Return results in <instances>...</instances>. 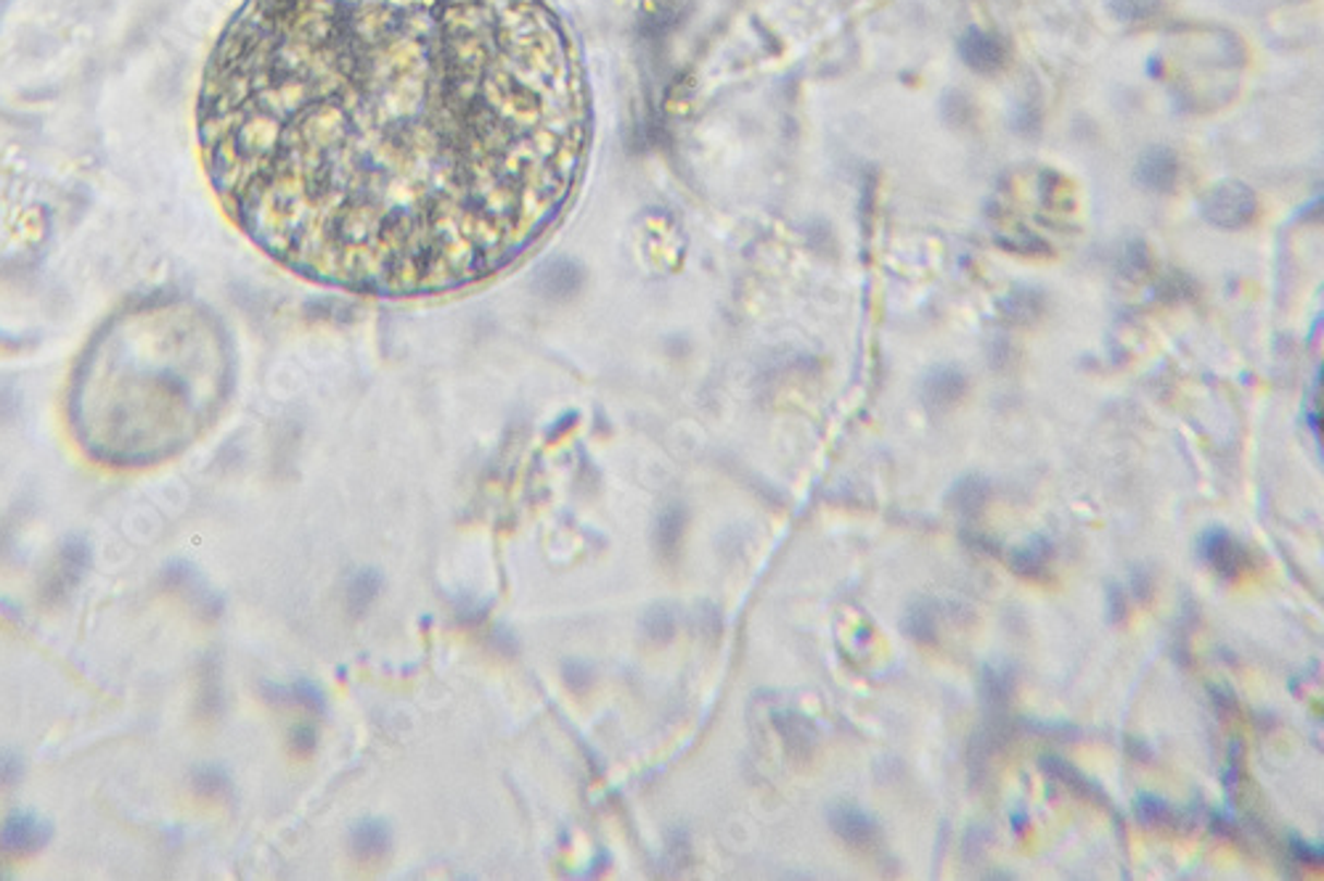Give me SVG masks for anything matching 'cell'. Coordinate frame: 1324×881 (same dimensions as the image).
<instances>
[{
  "label": "cell",
  "instance_id": "2",
  "mask_svg": "<svg viewBox=\"0 0 1324 881\" xmlns=\"http://www.w3.org/2000/svg\"><path fill=\"white\" fill-rule=\"evenodd\" d=\"M228 342L207 310L146 300L93 337L74 374L70 421L109 467H152L189 448L223 406Z\"/></svg>",
  "mask_w": 1324,
  "mask_h": 881
},
{
  "label": "cell",
  "instance_id": "17",
  "mask_svg": "<svg viewBox=\"0 0 1324 881\" xmlns=\"http://www.w3.org/2000/svg\"><path fill=\"white\" fill-rule=\"evenodd\" d=\"M390 849V831L384 823L366 821L353 831V853L358 860H379Z\"/></svg>",
  "mask_w": 1324,
  "mask_h": 881
},
{
  "label": "cell",
  "instance_id": "22",
  "mask_svg": "<svg viewBox=\"0 0 1324 881\" xmlns=\"http://www.w3.org/2000/svg\"><path fill=\"white\" fill-rule=\"evenodd\" d=\"M673 628H676V619H673V614H670V612H665L663 606H660V610H657V612H652V614H649V619H646V630H649V636H652V638H657V636H660V638H670V636H673Z\"/></svg>",
  "mask_w": 1324,
  "mask_h": 881
},
{
  "label": "cell",
  "instance_id": "6",
  "mask_svg": "<svg viewBox=\"0 0 1324 881\" xmlns=\"http://www.w3.org/2000/svg\"><path fill=\"white\" fill-rule=\"evenodd\" d=\"M826 821H830V829L840 836L845 845L856 849H872L880 842V823L867 810H861L859 805H830Z\"/></svg>",
  "mask_w": 1324,
  "mask_h": 881
},
{
  "label": "cell",
  "instance_id": "11",
  "mask_svg": "<svg viewBox=\"0 0 1324 881\" xmlns=\"http://www.w3.org/2000/svg\"><path fill=\"white\" fill-rule=\"evenodd\" d=\"M993 495V485L983 474H965L954 482L946 495V504L954 514L965 519H975L983 514Z\"/></svg>",
  "mask_w": 1324,
  "mask_h": 881
},
{
  "label": "cell",
  "instance_id": "3",
  "mask_svg": "<svg viewBox=\"0 0 1324 881\" xmlns=\"http://www.w3.org/2000/svg\"><path fill=\"white\" fill-rule=\"evenodd\" d=\"M1259 213V198L1255 191L1242 180H1221L1214 189L1200 198V215L1205 222L1221 231H1237V228L1251 226V220Z\"/></svg>",
  "mask_w": 1324,
  "mask_h": 881
},
{
  "label": "cell",
  "instance_id": "25",
  "mask_svg": "<svg viewBox=\"0 0 1324 881\" xmlns=\"http://www.w3.org/2000/svg\"><path fill=\"white\" fill-rule=\"evenodd\" d=\"M19 771H22V768H19L16 757H0V781H3V784H14Z\"/></svg>",
  "mask_w": 1324,
  "mask_h": 881
},
{
  "label": "cell",
  "instance_id": "5",
  "mask_svg": "<svg viewBox=\"0 0 1324 881\" xmlns=\"http://www.w3.org/2000/svg\"><path fill=\"white\" fill-rule=\"evenodd\" d=\"M969 393V378L959 365L941 363L932 365L928 374L922 376L919 384V397H922L925 408L932 413H946L954 406H959Z\"/></svg>",
  "mask_w": 1324,
  "mask_h": 881
},
{
  "label": "cell",
  "instance_id": "4",
  "mask_svg": "<svg viewBox=\"0 0 1324 881\" xmlns=\"http://www.w3.org/2000/svg\"><path fill=\"white\" fill-rule=\"evenodd\" d=\"M1200 556L1224 580H1237L1248 569V551L1232 532L1224 527H1208L1200 535Z\"/></svg>",
  "mask_w": 1324,
  "mask_h": 881
},
{
  "label": "cell",
  "instance_id": "13",
  "mask_svg": "<svg viewBox=\"0 0 1324 881\" xmlns=\"http://www.w3.org/2000/svg\"><path fill=\"white\" fill-rule=\"evenodd\" d=\"M1052 558H1054L1052 540H1049L1047 535H1034L1028 543L1021 545V548L1012 551L1010 567L1015 569L1021 577H1028V580H1043V577H1049Z\"/></svg>",
  "mask_w": 1324,
  "mask_h": 881
},
{
  "label": "cell",
  "instance_id": "7",
  "mask_svg": "<svg viewBox=\"0 0 1324 881\" xmlns=\"http://www.w3.org/2000/svg\"><path fill=\"white\" fill-rule=\"evenodd\" d=\"M980 702L986 707V720H1004L1006 707L1015 697V673L1004 662H986L978 678Z\"/></svg>",
  "mask_w": 1324,
  "mask_h": 881
},
{
  "label": "cell",
  "instance_id": "24",
  "mask_svg": "<svg viewBox=\"0 0 1324 881\" xmlns=\"http://www.w3.org/2000/svg\"><path fill=\"white\" fill-rule=\"evenodd\" d=\"M1129 582L1136 599H1149V593H1153V577H1149V572H1145V569H1134Z\"/></svg>",
  "mask_w": 1324,
  "mask_h": 881
},
{
  "label": "cell",
  "instance_id": "18",
  "mask_svg": "<svg viewBox=\"0 0 1324 881\" xmlns=\"http://www.w3.org/2000/svg\"><path fill=\"white\" fill-rule=\"evenodd\" d=\"M681 527H683V514L681 511L663 514V519H660V522H657L655 540H657V548H660V554L665 558L676 556V548H679L681 532H683Z\"/></svg>",
  "mask_w": 1324,
  "mask_h": 881
},
{
  "label": "cell",
  "instance_id": "12",
  "mask_svg": "<svg viewBox=\"0 0 1324 881\" xmlns=\"http://www.w3.org/2000/svg\"><path fill=\"white\" fill-rule=\"evenodd\" d=\"M1041 768H1043V773L1049 775V779L1060 781V784L1065 786V789H1071L1075 794V797L1086 799V802L1099 805V808H1110L1108 794L1099 789V786L1094 784V781L1086 779V775L1081 773L1078 768H1073L1071 762L1062 760V757H1054V755L1041 757Z\"/></svg>",
  "mask_w": 1324,
  "mask_h": 881
},
{
  "label": "cell",
  "instance_id": "16",
  "mask_svg": "<svg viewBox=\"0 0 1324 881\" xmlns=\"http://www.w3.org/2000/svg\"><path fill=\"white\" fill-rule=\"evenodd\" d=\"M1134 812L1142 826L1147 829H1177L1181 826V812L1173 810L1168 799L1158 794H1140L1134 802Z\"/></svg>",
  "mask_w": 1324,
  "mask_h": 881
},
{
  "label": "cell",
  "instance_id": "21",
  "mask_svg": "<svg viewBox=\"0 0 1324 881\" xmlns=\"http://www.w3.org/2000/svg\"><path fill=\"white\" fill-rule=\"evenodd\" d=\"M1105 604H1108V619L1112 625L1126 619V588L1121 582H1110L1108 593H1105Z\"/></svg>",
  "mask_w": 1324,
  "mask_h": 881
},
{
  "label": "cell",
  "instance_id": "1",
  "mask_svg": "<svg viewBox=\"0 0 1324 881\" xmlns=\"http://www.w3.org/2000/svg\"><path fill=\"white\" fill-rule=\"evenodd\" d=\"M196 138L273 263L411 300L544 244L586 176L594 109L549 0H244L204 67Z\"/></svg>",
  "mask_w": 1324,
  "mask_h": 881
},
{
  "label": "cell",
  "instance_id": "23",
  "mask_svg": "<svg viewBox=\"0 0 1324 881\" xmlns=\"http://www.w3.org/2000/svg\"><path fill=\"white\" fill-rule=\"evenodd\" d=\"M1290 853L1296 855V858L1301 860V864H1307V866H1320L1322 864V849L1316 847V845H1309V842L1298 840V836H1292V840H1290Z\"/></svg>",
  "mask_w": 1324,
  "mask_h": 881
},
{
  "label": "cell",
  "instance_id": "15",
  "mask_svg": "<svg viewBox=\"0 0 1324 881\" xmlns=\"http://www.w3.org/2000/svg\"><path fill=\"white\" fill-rule=\"evenodd\" d=\"M904 632L917 643H932L938 636V612L930 599H914L904 614Z\"/></svg>",
  "mask_w": 1324,
  "mask_h": 881
},
{
  "label": "cell",
  "instance_id": "14",
  "mask_svg": "<svg viewBox=\"0 0 1324 881\" xmlns=\"http://www.w3.org/2000/svg\"><path fill=\"white\" fill-rule=\"evenodd\" d=\"M774 723L776 728H779L782 738H785L789 757H795V760L800 762L811 760L813 749H816V731L808 723V717L798 715V712H776Z\"/></svg>",
  "mask_w": 1324,
  "mask_h": 881
},
{
  "label": "cell",
  "instance_id": "8",
  "mask_svg": "<svg viewBox=\"0 0 1324 881\" xmlns=\"http://www.w3.org/2000/svg\"><path fill=\"white\" fill-rule=\"evenodd\" d=\"M48 836H51V829L46 821H40L33 812H14L0 829V849L9 855H29L46 845Z\"/></svg>",
  "mask_w": 1324,
  "mask_h": 881
},
{
  "label": "cell",
  "instance_id": "9",
  "mask_svg": "<svg viewBox=\"0 0 1324 881\" xmlns=\"http://www.w3.org/2000/svg\"><path fill=\"white\" fill-rule=\"evenodd\" d=\"M1179 170V157L1171 148L1153 146L1140 157V165H1136V183H1140L1142 189L1153 191V194H1168V191L1177 189Z\"/></svg>",
  "mask_w": 1324,
  "mask_h": 881
},
{
  "label": "cell",
  "instance_id": "10",
  "mask_svg": "<svg viewBox=\"0 0 1324 881\" xmlns=\"http://www.w3.org/2000/svg\"><path fill=\"white\" fill-rule=\"evenodd\" d=\"M959 53L969 70L983 74L1002 70V64L1006 61V48L999 43V37L988 35L983 29H969L959 40Z\"/></svg>",
  "mask_w": 1324,
  "mask_h": 881
},
{
  "label": "cell",
  "instance_id": "20",
  "mask_svg": "<svg viewBox=\"0 0 1324 881\" xmlns=\"http://www.w3.org/2000/svg\"><path fill=\"white\" fill-rule=\"evenodd\" d=\"M1004 313L1010 315L1012 321H1025V318H1036L1038 313H1041V297L1036 294V291H1017V294L1006 297L1004 302Z\"/></svg>",
  "mask_w": 1324,
  "mask_h": 881
},
{
  "label": "cell",
  "instance_id": "19",
  "mask_svg": "<svg viewBox=\"0 0 1324 881\" xmlns=\"http://www.w3.org/2000/svg\"><path fill=\"white\" fill-rule=\"evenodd\" d=\"M379 593V577L371 572H360L356 580L350 582V588H347V601H350V610L360 614L366 610V604L369 601H374Z\"/></svg>",
  "mask_w": 1324,
  "mask_h": 881
}]
</instances>
